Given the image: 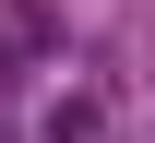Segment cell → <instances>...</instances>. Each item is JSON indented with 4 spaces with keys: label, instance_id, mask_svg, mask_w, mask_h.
Returning a JSON list of instances; mask_svg holds the SVG:
<instances>
[{
    "label": "cell",
    "instance_id": "1",
    "mask_svg": "<svg viewBox=\"0 0 155 143\" xmlns=\"http://www.w3.org/2000/svg\"><path fill=\"white\" fill-rule=\"evenodd\" d=\"M96 131H107V107H96V96H84V83H72V96L48 107V143H96Z\"/></svg>",
    "mask_w": 155,
    "mask_h": 143
}]
</instances>
